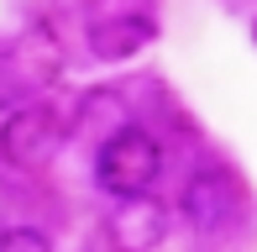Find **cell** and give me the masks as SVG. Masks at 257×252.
<instances>
[{"label": "cell", "mask_w": 257, "mask_h": 252, "mask_svg": "<svg viewBox=\"0 0 257 252\" xmlns=\"http://www.w3.org/2000/svg\"><path fill=\"white\" fill-rule=\"evenodd\" d=\"M158 174H163V147H158V137L147 132V126H137V121L105 132V142L95 147V184L105 194H115V200L153 189Z\"/></svg>", "instance_id": "1"}, {"label": "cell", "mask_w": 257, "mask_h": 252, "mask_svg": "<svg viewBox=\"0 0 257 252\" xmlns=\"http://www.w3.org/2000/svg\"><path fill=\"white\" fill-rule=\"evenodd\" d=\"M179 210H184V226H189V231H200V236H220L226 226L241 221V210H247L241 179L231 174L226 163H200L189 179H184Z\"/></svg>", "instance_id": "2"}, {"label": "cell", "mask_w": 257, "mask_h": 252, "mask_svg": "<svg viewBox=\"0 0 257 252\" xmlns=\"http://www.w3.org/2000/svg\"><path fill=\"white\" fill-rule=\"evenodd\" d=\"M63 137H68V126L58 121L53 105H21L0 126V158H6L11 168H21V174H42L58 158Z\"/></svg>", "instance_id": "3"}, {"label": "cell", "mask_w": 257, "mask_h": 252, "mask_svg": "<svg viewBox=\"0 0 257 252\" xmlns=\"http://www.w3.org/2000/svg\"><path fill=\"white\" fill-rule=\"evenodd\" d=\"M168 236V205L153 200V189L121 194L115 210L105 215V247L110 252H158Z\"/></svg>", "instance_id": "4"}, {"label": "cell", "mask_w": 257, "mask_h": 252, "mask_svg": "<svg viewBox=\"0 0 257 252\" xmlns=\"http://www.w3.org/2000/svg\"><path fill=\"white\" fill-rule=\"evenodd\" d=\"M147 42H158V21L142 16V11H115V16L89 21V53H95L100 63L137 58Z\"/></svg>", "instance_id": "5"}, {"label": "cell", "mask_w": 257, "mask_h": 252, "mask_svg": "<svg viewBox=\"0 0 257 252\" xmlns=\"http://www.w3.org/2000/svg\"><path fill=\"white\" fill-rule=\"evenodd\" d=\"M95 121H105V132H115V126L132 121L121 89H95V95H84V105H79V126H95Z\"/></svg>", "instance_id": "6"}, {"label": "cell", "mask_w": 257, "mask_h": 252, "mask_svg": "<svg viewBox=\"0 0 257 252\" xmlns=\"http://www.w3.org/2000/svg\"><path fill=\"white\" fill-rule=\"evenodd\" d=\"M0 252H53V242L37 226H11V231H0Z\"/></svg>", "instance_id": "7"}, {"label": "cell", "mask_w": 257, "mask_h": 252, "mask_svg": "<svg viewBox=\"0 0 257 252\" xmlns=\"http://www.w3.org/2000/svg\"><path fill=\"white\" fill-rule=\"evenodd\" d=\"M252 42H257V16H252Z\"/></svg>", "instance_id": "8"}]
</instances>
